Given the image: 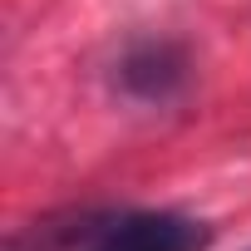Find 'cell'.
Instances as JSON below:
<instances>
[{"label":"cell","mask_w":251,"mask_h":251,"mask_svg":"<svg viewBox=\"0 0 251 251\" xmlns=\"http://www.w3.org/2000/svg\"><path fill=\"white\" fill-rule=\"evenodd\" d=\"M89 251H207L212 226L177 212H123L89 226Z\"/></svg>","instance_id":"6da1fadb"},{"label":"cell","mask_w":251,"mask_h":251,"mask_svg":"<svg viewBox=\"0 0 251 251\" xmlns=\"http://www.w3.org/2000/svg\"><path fill=\"white\" fill-rule=\"evenodd\" d=\"M123 84L143 99H163L168 89L182 84V59L168 50V45H143L123 59Z\"/></svg>","instance_id":"7a4b0ae2"}]
</instances>
